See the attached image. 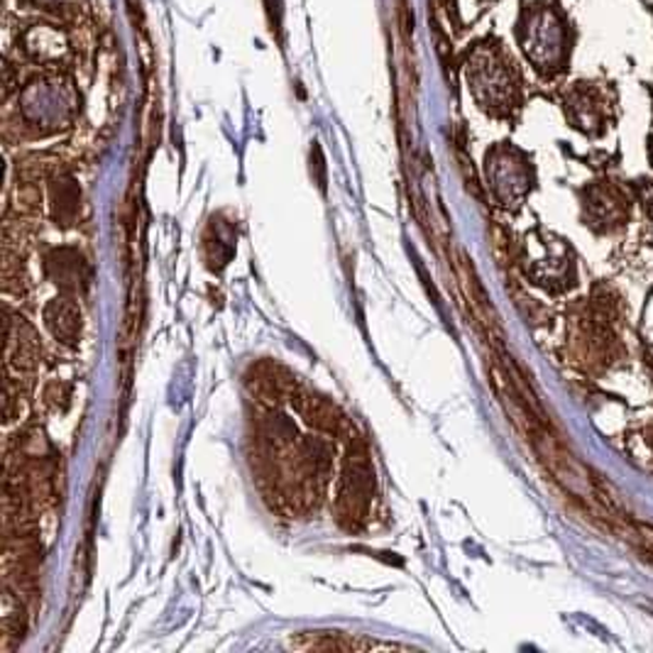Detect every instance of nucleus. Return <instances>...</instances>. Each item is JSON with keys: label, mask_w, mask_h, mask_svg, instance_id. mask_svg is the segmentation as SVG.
Segmentation results:
<instances>
[{"label": "nucleus", "mask_w": 653, "mask_h": 653, "mask_svg": "<svg viewBox=\"0 0 653 653\" xmlns=\"http://www.w3.org/2000/svg\"><path fill=\"white\" fill-rule=\"evenodd\" d=\"M470 84H473L477 101L489 111H507L516 99L514 74L492 52L475 56L473 69H470Z\"/></svg>", "instance_id": "nucleus-1"}, {"label": "nucleus", "mask_w": 653, "mask_h": 653, "mask_svg": "<svg viewBox=\"0 0 653 653\" xmlns=\"http://www.w3.org/2000/svg\"><path fill=\"white\" fill-rule=\"evenodd\" d=\"M524 50L541 72H559L565 56V30L553 11H539L526 21Z\"/></svg>", "instance_id": "nucleus-2"}, {"label": "nucleus", "mask_w": 653, "mask_h": 653, "mask_svg": "<svg viewBox=\"0 0 653 653\" xmlns=\"http://www.w3.org/2000/svg\"><path fill=\"white\" fill-rule=\"evenodd\" d=\"M487 175L492 181V189L504 204H514L522 199L532 187V169L518 152L514 150H497L487 162Z\"/></svg>", "instance_id": "nucleus-3"}, {"label": "nucleus", "mask_w": 653, "mask_h": 653, "mask_svg": "<svg viewBox=\"0 0 653 653\" xmlns=\"http://www.w3.org/2000/svg\"><path fill=\"white\" fill-rule=\"evenodd\" d=\"M47 325H50L56 338H62L64 343H74L76 335L81 331V316L76 311L74 304L56 299L54 304H50V309H47Z\"/></svg>", "instance_id": "nucleus-4"}, {"label": "nucleus", "mask_w": 653, "mask_h": 653, "mask_svg": "<svg viewBox=\"0 0 653 653\" xmlns=\"http://www.w3.org/2000/svg\"><path fill=\"white\" fill-rule=\"evenodd\" d=\"M571 120L578 123V128L582 130H592L598 128L602 115H600V105L592 101V95H571Z\"/></svg>", "instance_id": "nucleus-5"}]
</instances>
